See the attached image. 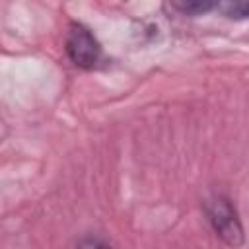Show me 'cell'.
I'll list each match as a JSON object with an SVG mask.
<instances>
[{
    "label": "cell",
    "mask_w": 249,
    "mask_h": 249,
    "mask_svg": "<svg viewBox=\"0 0 249 249\" xmlns=\"http://www.w3.org/2000/svg\"><path fill=\"white\" fill-rule=\"evenodd\" d=\"M216 12H220L228 19H247L249 18V2L247 0H224L216 2Z\"/></svg>",
    "instance_id": "cell-4"
},
{
    "label": "cell",
    "mask_w": 249,
    "mask_h": 249,
    "mask_svg": "<svg viewBox=\"0 0 249 249\" xmlns=\"http://www.w3.org/2000/svg\"><path fill=\"white\" fill-rule=\"evenodd\" d=\"M76 249H115V247L99 235H86L76 243Z\"/></svg>",
    "instance_id": "cell-5"
},
{
    "label": "cell",
    "mask_w": 249,
    "mask_h": 249,
    "mask_svg": "<svg viewBox=\"0 0 249 249\" xmlns=\"http://www.w3.org/2000/svg\"><path fill=\"white\" fill-rule=\"evenodd\" d=\"M64 51L70 62L82 70H93L103 60V49L97 37L80 21H70L64 39Z\"/></svg>",
    "instance_id": "cell-2"
},
{
    "label": "cell",
    "mask_w": 249,
    "mask_h": 249,
    "mask_svg": "<svg viewBox=\"0 0 249 249\" xmlns=\"http://www.w3.org/2000/svg\"><path fill=\"white\" fill-rule=\"evenodd\" d=\"M204 216L214 233L228 247H241L245 241L243 224L233 200L224 193H212L202 200Z\"/></svg>",
    "instance_id": "cell-1"
},
{
    "label": "cell",
    "mask_w": 249,
    "mask_h": 249,
    "mask_svg": "<svg viewBox=\"0 0 249 249\" xmlns=\"http://www.w3.org/2000/svg\"><path fill=\"white\" fill-rule=\"evenodd\" d=\"M169 6H171V10L179 12L181 16H191V18L216 10V2H212V0H171Z\"/></svg>",
    "instance_id": "cell-3"
}]
</instances>
